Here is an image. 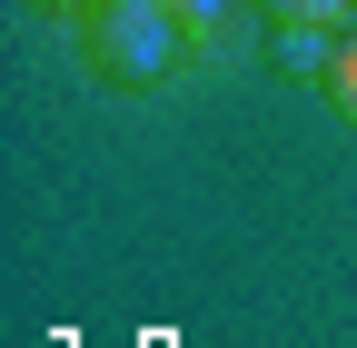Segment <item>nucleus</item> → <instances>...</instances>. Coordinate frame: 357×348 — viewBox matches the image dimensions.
Here are the masks:
<instances>
[{
	"label": "nucleus",
	"instance_id": "f257e3e1",
	"mask_svg": "<svg viewBox=\"0 0 357 348\" xmlns=\"http://www.w3.org/2000/svg\"><path fill=\"white\" fill-rule=\"evenodd\" d=\"M79 50H89V70H100L109 90L149 100V90H169V80L199 60V40L178 30L169 0H89L79 10Z\"/></svg>",
	"mask_w": 357,
	"mask_h": 348
},
{
	"label": "nucleus",
	"instance_id": "f03ea898",
	"mask_svg": "<svg viewBox=\"0 0 357 348\" xmlns=\"http://www.w3.org/2000/svg\"><path fill=\"white\" fill-rule=\"evenodd\" d=\"M258 10L278 20V30H337V20H347V0H258Z\"/></svg>",
	"mask_w": 357,
	"mask_h": 348
},
{
	"label": "nucleus",
	"instance_id": "7ed1b4c3",
	"mask_svg": "<svg viewBox=\"0 0 357 348\" xmlns=\"http://www.w3.org/2000/svg\"><path fill=\"white\" fill-rule=\"evenodd\" d=\"M178 10V30L199 40V50H218V40H229V0H169Z\"/></svg>",
	"mask_w": 357,
	"mask_h": 348
},
{
	"label": "nucleus",
	"instance_id": "20e7f679",
	"mask_svg": "<svg viewBox=\"0 0 357 348\" xmlns=\"http://www.w3.org/2000/svg\"><path fill=\"white\" fill-rule=\"evenodd\" d=\"M318 90H328V100L357 119V30H337V60H328V80H318Z\"/></svg>",
	"mask_w": 357,
	"mask_h": 348
},
{
	"label": "nucleus",
	"instance_id": "39448f33",
	"mask_svg": "<svg viewBox=\"0 0 357 348\" xmlns=\"http://www.w3.org/2000/svg\"><path fill=\"white\" fill-rule=\"evenodd\" d=\"M40 10H70V20H79V10H89V0H40Z\"/></svg>",
	"mask_w": 357,
	"mask_h": 348
}]
</instances>
